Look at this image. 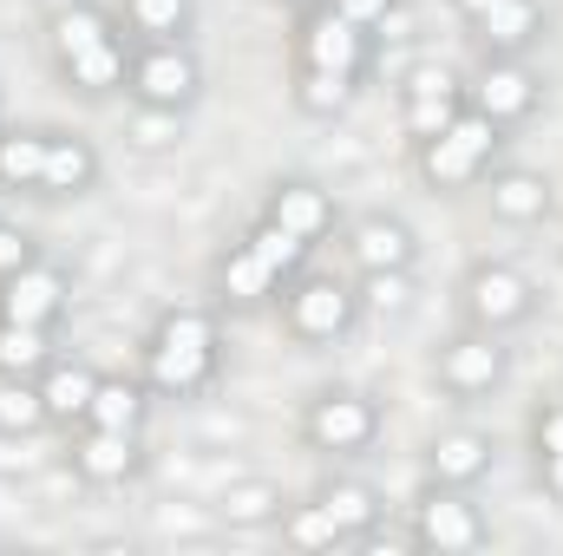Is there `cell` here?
I'll return each instance as SVG.
<instances>
[{
  "label": "cell",
  "mask_w": 563,
  "mask_h": 556,
  "mask_svg": "<svg viewBox=\"0 0 563 556\" xmlns=\"http://www.w3.org/2000/svg\"><path fill=\"white\" fill-rule=\"evenodd\" d=\"M505 367H511L505 334L465 327V334H452V341L439 347L432 380H439V393H445V400H485V393H498V387H505Z\"/></svg>",
  "instance_id": "cell-11"
},
{
  "label": "cell",
  "mask_w": 563,
  "mask_h": 556,
  "mask_svg": "<svg viewBox=\"0 0 563 556\" xmlns=\"http://www.w3.org/2000/svg\"><path fill=\"white\" fill-rule=\"evenodd\" d=\"M492 458H498V445H492L485 432L452 425V432H439V438L426 445V478H432V485H452V491H472V485L492 471Z\"/></svg>",
  "instance_id": "cell-21"
},
{
  "label": "cell",
  "mask_w": 563,
  "mask_h": 556,
  "mask_svg": "<svg viewBox=\"0 0 563 556\" xmlns=\"http://www.w3.org/2000/svg\"><path fill=\"white\" fill-rule=\"evenodd\" d=\"M40 425H53L46 419V400H40V380H0V432L7 438H26Z\"/></svg>",
  "instance_id": "cell-27"
},
{
  "label": "cell",
  "mask_w": 563,
  "mask_h": 556,
  "mask_svg": "<svg viewBox=\"0 0 563 556\" xmlns=\"http://www.w3.org/2000/svg\"><path fill=\"white\" fill-rule=\"evenodd\" d=\"M459 294H465V327H485V334H511L538 314V288L511 263H478Z\"/></svg>",
  "instance_id": "cell-12"
},
{
  "label": "cell",
  "mask_w": 563,
  "mask_h": 556,
  "mask_svg": "<svg viewBox=\"0 0 563 556\" xmlns=\"http://www.w3.org/2000/svg\"><path fill=\"white\" fill-rule=\"evenodd\" d=\"M66 301H73V281L59 263L33 256L20 263L13 276H0V321H20V327H59L66 321Z\"/></svg>",
  "instance_id": "cell-16"
},
{
  "label": "cell",
  "mask_w": 563,
  "mask_h": 556,
  "mask_svg": "<svg viewBox=\"0 0 563 556\" xmlns=\"http://www.w3.org/2000/svg\"><path fill=\"white\" fill-rule=\"evenodd\" d=\"M144 413H151V387L144 380H125V374H99V393L79 425H106V432H139Z\"/></svg>",
  "instance_id": "cell-24"
},
{
  "label": "cell",
  "mask_w": 563,
  "mask_h": 556,
  "mask_svg": "<svg viewBox=\"0 0 563 556\" xmlns=\"http://www.w3.org/2000/svg\"><path fill=\"white\" fill-rule=\"evenodd\" d=\"M92 393H99V367H86V360H53L40 374V400H46L53 425H79L86 407H92Z\"/></svg>",
  "instance_id": "cell-22"
},
{
  "label": "cell",
  "mask_w": 563,
  "mask_h": 556,
  "mask_svg": "<svg viewBox=\"0 0 563 556\" xmlns=\"http://www.w3.org/2000/svg\"><path fill=\"white\" fill-rule=\"evenodd\" d=\"M282 7H295V13H308V7H321V0H282Z\"/></svg>",
  "instance_id": "cell-32"
},
{
  "label": "cell",
  "mask_w": 563,
  "mask_h": 556,
  "mask_svg": "<svg viewBox=\"0 0 563 556\" xmlns=\"http://www.w3.org/2000/svg\"><path fill=\"white\" fill-rule=\"evenodd\" d=\"M99 184V151L73 132H0V190L86 197Z\"/></svg>",
  "instance_id": "cell-5"
},
{
  "label": "cell",
  "mask_w": 563,
  "mask_h": 556,
  "mask_svg": "<svg viewBox=\"0 0 563 556\" xmlns=\"http://www.w3.org/2000/svg\"><path fill=\"white\" fill-rule=\"evenodd\" d=\"M361 321V294L334 276H295L282 288V327L301 347H328Z\"/></svg>",
  "instance_id": "cell-10"
},
{
  "label": "cell",
  "mask_w": 563,
  "mask_h": 556,
  "mask_svg": "<svg viewBox=\"0 0 563 556\" xmlns=\"http://www.w3.org/2000/svg\"><path fill=\"white\" fill-rule=\"evenodd\" d=\"M73 471L86 485H125L139 471V432H106V425H73Z\"/></svg>",
  "instance_id": "cell-19"
},
{
  "label": "cell",
  "mask_w": 563,
  "mask_h": 556,
  "mask_svg": "<svg viewBox=\"0 0 563 556\" xmlns=\"http://www.w3.org/2000/svg\"><path fill=\"white\" fill-rule=\"evenodd\" d=\"M203 92V66L190 53V40H164V46H132L125 66V99L139 112H190Z\"/></svg>",
  "instance_id": "cell-8"
},
{
  "label": "cell",
  "mask_w": 563,
  "mask_h": 556,
  "mask_svg": "<svg viewBox=\"0 0 563 556\" xmlns=\"http://www.w3.org/2000/svg\"><path fill=\"white\" fill-rule=\"evenodd\" d=\"M334 13H347L354 26H367L374 40H400V26H407V13H400V0H328Z\"/></svg>",
  "instance_id": "cell-29"
},
{
  "label": "cell",
  "mask_w": 563,
  "mask_h": 556,
  "mask_svg": "<svg viewBox=\"0 0 563 556\" xmlns=\"http://www.w3.org/2000/svg\"><path fill=\"white\" fill-rule=\"evenodd\" d=\"M53 327H20V321H0V380H40L53 367Z\"/></svg>",
  "instance_id": "cell-25"
},
{
  "label": "cell",
  "mask_w": 563,
  "mask_h": 556,
  "mask_svg": "<svg viewBox=\"0 0 563 556\" xmlns=\"http://www.w3.org/2000/svg\"><path fill=\"white\" fill-rule=\"evenodd\" d=\"M538 99H544V79L525 66V59H511V53H485V66L472 73V86H465V105L472 112H485L492 125H525L531 112H538Z\"/></svg>",
  "instance_id": "cell-13"
},
{
  "label": "cell",
  "mask_w": 563,
  "mask_h": 556,
  "mask_svg": "<svg viewBox=\"0 0 563 556\" xmlns=\"http://www.w3.org/2000/svg\"><path fill=\"white\" fill-rule=\"evenodd\" d=\"M498 151H505V125H492L485 112H472V105H465L445 132H432L426 144H413V170H420L426 190L459 197V190L485 184V170L498 164Z\"/></svg>",
  "instance_id": "cell-7"
},
{
  "label": "cell",
  "mask_w": 563,
  "mask_h": 556,
  "mask_svg": "<svg viewBox=\"0 0 563 556\" xmlns=\"http://www.w3.org/2000/svg\"><path fill=\"white\" fill-rule=\"evenodd\" d=\"M380 438V400L361 387H328L301 413V445L321 458H361Z\"/></svg>",
  "instance_id": "cell-9"
},
{
  "label": "cell",
  "mask_w": 563,
  "mask_h": 556,
  "mask_svg": "<svg viewBox=\"0 0 563 556\" xmlns=\"http://www.w3.org/2000/svg\"><path fill=\"white\" fill-rule=\"evenodd\" d=\"M452 13L465 20V33L485 53H511L525 59L544 40V0H452Z\"/></svg>",
  "instance_id": "cell-15"
},
{
  "label": "cell",
  "mask_w": 563,
  "mask_h": 556,
  "mask_svg": "<svg viewBox=\"0 0 563 556\" xmlns=\"http://www.w3.org/2000/svg\"><path fill=\"white\" fill-rule=\"evenodd\" d=\"M374 59H380V40H374L367 26H354V20L334 13L328 0L308 7V13L295 20V105H301L308 119H341V112L361 99Z\"/></svg>",
  "instance_id": "cell-2"
},
{
  "label": "cell",
  "mask_w": 563,
  "mask_h": 556,
  "mask_svg": "<svg viewBox=\"0 0 563 556\" xmlns=\"http://www.w3.org/2000/svg\"><path fill=\"white\" fill-rule=\"evenodd\" d=\"M347 256H354L361 276L413 269V263H420V236H413V223H400V216H361V223L347 230Z\"/></svg>",
  "instance_id": "cell-18"
},
{
  "label": "cell",
  "mask_w": 563,
  "mask_h": 556,
  "mask_svg": "<svg viewBox=\"0 0 563 556\" xmlns=\"http://www.w3.org/2000/svg\"><path fill=\"white\" fill-rule=\"evenodd\" d=\"M223 367V327L217 308H164L157 327L144 334V367L139 380L157 400H197Z\"/></svg>",
  "instance_id": "cell-4"
},
{
  "label": "cell",
  "mask_w": 563,
  "mask_h": 556,
  "mask_svg": "<svg viewBox=\"0 0 563 556\" xmlns=\"http://www.w3.org/2000/svg\"><path fill=\"white\" fill-rule=\"evenodd\" d=\"M328 236H334V197L314 177H282L263 203V216L217 263V308L250 314V308L276 301Z\"/></svg>",
  "instance_id": "cell-1"
},
{
  "label": "cell",
  "mask_w": 563,
  "mask_h": 556,
  "mask_svg": "<svg viewBox=\"0 0 563 556\" xmlns=\"http://www.w3.org/2000/svg\"><path fill=\"white\" fill-rule=\"evenodd\" d=\"M459 112H465V79L452 66H413L407 73V86H400V125H407L413 144L445 132Z\"/></svg>",
  "instance_id": "cell-17"
},
{
  "label": "cell",
  "mask_w": 563,
  "mask_h": 556,
  "mask_svg": "<svg viewBox=\"0 0 563 556\" xmlns=\"http://www.w3.org/2000/svg\"><path fill=\"white\" fill-rule=\"evenodd\" d=\"M531 458H538L544 498L563 504V400H544V407L531 413Z\"/></svg>",
  "instance_id": "cell-26"
},
{
  "label": "cell",
  "mask_w": 563,
  "mask_h": 556,
  "mask_svg": "<svg viewBox=\"0 0 563 556\" xmlns=\"http://www.w3.org/2000/svg\"><path fill=\"white\" fill-rule=\"evenodd\" d=\"M485 203H492V216H498V223H544V216H551V203H558V190H551V177H544V170L492 164V170H485Z\"/></svg>",
  "instance_id": "cell-20"
},
{
  "label": "cell",
  "mask_w": 563,
  "mask_h": 556,
  "mask_svg": "<svg viewBox=\"0 0 563 556\" xmlns=\"http://www.w3.org/2000/svg\"><path fill=\"white\" fill-rule=\"evenodd\" d=\"M132 46H164V40H190L197 26V0H125L119 7Z\"/></svg>",
  "instance_id": "cell-23"
},
{
  "label": "cell",
  "mask_w": 563,
  "mask_h": 556,
  "mask_svg": "<svg viewBox=\"0 0 563 556\" xmlns=\"http://www.w3.org/2000/svg\"><path fill=\"white\" fill-rule=\"evenodd\" d=\"M33 256H40V249H33V236L0 223V276H13V269H20V263H33Z\"/></svg>",
  "instance_id": "cell-31"
},
{
  "label": "cell",
  "mask_w": 563,
  "mask_h": 556,
  "mask_svg": "<svg viewBox=\"0 0 563 556\" xmlns=\"http://www.w3.org/2000/svg\"><path fill=\"white\" fill-rule=\"evenodd\" d=\"M380 491L361 485V478H328L308 504L282 511V544L288 551H334V544H354L380 524Z\"/></svg>",
  "instance_id": "cell-6"
},
{
  "label": "cell",
  "mask_w": 563,
  "mask_h": 556,
  "mask_svg": "<svg viewBox=\"0 0 563 556\" xmlns=\"http://www.w3.org/2000/svg\"><path fill=\"white\" fill-rule=\"evenodd\" d=\"M361 308H407L413 294V269H387V276H361Z\"/></svg>",
  "instance_id": "cell-30"
},
{
  "label": "cell",
  "mask_w": 563,
  "mask_h": 556,
  "mask_svg": "<svg viewBox=\"0 0 563 556\" xmlns=\"http://www.w3.org/2000/svg\"><path fill=\"white\" fill-rule=\"evenodd\" d=\"M46 59L79 99H112V92H125L132 33H125L119 13H106L92 0H73L59 13H46Z\"/></svg>",
  "instance_id": "cell-3"
},
{
  "label": "cell",
  "mask_w": 563,
  "mask_h": 556,
  "mask_svg": "<svg viewBox=\"0 0 563 556\" xmlns=\"http://www.w3.org/2000/svg\"><path fill=\"white\" fill-rule=\"evenodd\" d=\"M223 518L230 524H282V491L276 485H236L223 498Z\"/></svg>",
  "instance_id": "cell-28"
},
{
  "label": "cell",
  "mask_w": 563,
  "mask_h": 556,
  "mask_svg": "<svg viewBox=\"0 0 563 556\" xmlns=\"http://www.w3.org/2000/svg\"><path fill=\"white\" fill-rule=\"evenodd\" d=\"M413 544L439 556H472L492 544V524L478 518V504H465V491L426 485V498L413 504Z\"/></svg>",
  "instance_id": "cell-14"
}]
</instances>
